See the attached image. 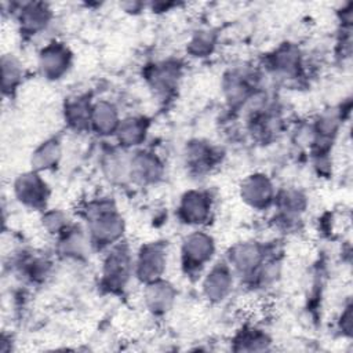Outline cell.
<instances>
[{
    "label": "cell",
    "mask_w": 353,
    "mask_h": 353,
    "mask_svg": "<svg viewBox=\"0 0 353 353\" xmlns=\"http://www.w3.org/2000/svg\"><path fill=\"white\" fill-rule=\"evenodd\" d=\"M134 277V252L124 240L105 251L99 270V287L108 294L125 291Z\"/></svg>",
    "instance_id": "cell-2"
},
{
    "label": "cell",
    "mask_w": 353,
    "mask_h": 353,
    "mask_svg": "<svg viewBox=\"0 0 353 353\" xmlns=\"http://www.w3.org/2000/svg\"><path fill=\"white\" fill-rule=\"evenodd\" d=\"M50 186L40 172L34 170L18 174L12 182L14 199L25 208L43 212L50 200Z\"/></svg>",
    "instance_id": "cell-9"
},
{
    "label": "cell",
    "mask_w": 353,
    "mask_h": 353,
    "mask_svg": "<svg viewBox=\"0 0 353 353\" xmlns=\"http://www.w3.org/2000/svg\"><path fill=\"white\" fill-rule=\"evenodd\" d=\"M142 301L146 310L153 316L167 314L176 301V290L168 280L159 279L156 281L143 284Z\"/></svg>",
    "instance_id": "cell-20"
},
{
    "label": "cell",
    "mask_w": 353,
    "mask_h": 353,
    "mask_svg": "<svg viewBox=\"0 0 353 353\" xmlns=\"http://www.w3.org/2000/svg\"><path fill=\"white\" fill-rule=\"evenodd\" d=\"M214 215V197L205 189H189L183 192L176 204V218L181 223L203 229Z\"/></svg>",
    "instance_id": "cell-6"
},
{
    "label": "cell",
    "mask_w": 353,
    "mask_h": 353,
    "mask_svg": "<svg viewBox=\"0 0 353 353\" xmlns=\"http://www.w3.org/2000/svg\"><path fill=\"white\" fill-rule=\"evenodd\" d=\"M338 327L343 335H346V336L352 335V303H350V301L343 306V309L339 314Z\"/></svg>",
    "instance_id": "cell-30"
},
{
    "label": "cell",
    "mask_w": 353,
    "mask_h": 353,
    "mask_svg": "<svg viewBox=\"0 0 353 353\" xmlns=\"http://www.w3.org/2000/svg\"><path fill=\"white\" fill-rule=\"evenodd\" d=\"M19 34L25 39L36 37L44 33L54 19L52 8L44 1H22L11 4Z\"/></svg>",
    "instance_id": "cell-10"
},
{
    "label": "cell",
    "mask_w": 353,
    "mask_h": 353,
    "mask_svg": "<svg viewBox=\"0 0 353 353\" xmlns=\"http://www.w3.org/2000/svg\"><path fill=\"white\" fill-rule=\"evenodd\" d=\"M101 171L110 183H124L128 178V157L116 149H110L101 157Z\"/></svg>",
    "instance_id": "cell-27"
},
{
    "label": "cell",
    "mask_w": 353,
    "mask_h": 353,
    "mask_svg": "<svg viewBox=\"0 0 353 353\" xmlns=\"http://www.w3.org/2000/svg\"><path fill=\"white\" fill-rule=\"evenodd\" d=\"M168 262V245L164 240L143 243L134 254V277L148 284L164 277Z\"/></svg>",
    "instance_id": "cell-5"
},
{
    "label": "cell",
    "mask_w": 353,
    "mask_h": 353,
    "mask_svg": "<svg viewBox=\"0 0 353 353\" xmlns=\"http://www.w3.org/2000/svg\"><path fill=\"white\" fill-rule=\"evenodd\" d=\"M164 174V161L156 152L139 148L128 156V178L137 186H154L163 181Z\"/></svg>",
    "instance_id": "cell-13"
},
{
    "label": "cell",
    "mask_w": 353,
    "mask_h": 353,
    "mask_svg": "<svg viewBox=\"0 0 353 353\" xmlns=\"http://www.w3.org/2000/svg\"><path fill=\"white\" fill-rule=\"evenodd\" d=\"M149 125L150 121L139 114L123 117L114 132V138L117 141L119 148L124 150L139 149L148 138Z\"/></svg>",
    "instance_id": "cell-22"
},
{
    "label": "cell",
    "mask_w": 353,
    "mask_h": 353,
    "mask_svg": "<svg viewBox=\"0 0 353 353\" xmlns=\"http://www.w3.org/2000/svg\"><path fill=\"white\" fill-rule=\"evenodd\" d=\"M25 77L23 63L15 54H3L1 57V90L6 97H11L22 84Z\"/></svg>",
    "instance_id": "cell-26"
},
{
    "label": "cell",
    "mask_w": 353,
    "mask_h": 353,
    "mask_svg": "<svg viewBox=\"0 0 353 353\" xmlns=\"http://www.w3.org/2000/svg\"><path fill=\"white\" fill-rule=\"evenodd\" d=\"M72 223L68 214L59 208H47L40 215L41 229L51 237H57Z\"/></svg>",
    "instance_id": "cell-29"
},
{
    "label": "cell",
    "mask_w": 353,
    "mask_h": 353,
    "mask_svg": "<svg viewBox=\"0 0 353 353\" xmlns=\"http://www.w3.org/2000/svg\"><path fill=\"white\" fill-rule=\"evenodd\" d=\"M73 66V52L61 40L46 43L37 52V69L43 79L58 81L63 79Z\"/></svg>",
    "instance_id": "cell-12"
},
{
    "label": "cell",
    "mask_w": 353,
    "mask_h": 353,
    "mask_svg": "<svg viewBox=\"0 0 353 353\" xmlns=\"http://www.w3.org/2000/svg\"><path fill=\"white\" fill-rule=\"evenodd\" d=\"M146 4L142 3V1H124V3H120V8L124 11V12H128V14H138L139 11L145 10Z\"/></svg>",
    "instance_id": "cell-31"
},
{
    "label": "cell",
    "mask_w": 353,
    "mask_h": 353,
    "mask_svg": "<svg viewBox=\"0 0 353 353\" xmlns=\"http://www.w3.org/2000/svg\"><path fill=\"white\" fill-rule=\"evenodd\" d=\"M218 43V34L212 29H199L196 30L186 44V52L193 58H207L210 57Z\"/></svg>",
    "instance_id": "cell-28"
},
{
    "label": "cell",
    "mask_w": 353,
    "mask_h": 353,
    "mask_svg": "<svg viewBox=\"0 0 353 353\" xmlns=\"http://www.w3.org/2000/svg\"><path fill=\"white\" fill-rule=\"evenodd\" d=\"M309 197L301 188L287 186L276 190L273 207L276 208L274 222L283 230H291L301 222V216L306 212Z\"/></svg>",
    "instance_id": "cell-11"
},
{
    "label": "cell",
    "mask_w": 353,
    "mask_h": 353,
    "mask_svg": "<svg viewBox=\"0 0 353 353\" xmlns=\"http://www.w3.org/2000/svg\"><path fill=\"white\" fill-rule=\"evenodd\" d=\"M216 252L215 239L203 229L188 233L179 248L181 269L186 277H200L212 263Z\"/></svg>",
    "instance_id": "cell-3"
},
{
    "label": "cell",
    "mask_w": 353,
    "mask_h": 353,
    "mask_svg": "<svg viewBox=\"0 0 353 353\" xmlns=\"http://www.w3.org/2000/svg\"><path fill=\"white\" fill-rule=\"evenodd\" d=\"M54 240V251L63 261L81 262L88 256L90 251H94L85 228L73 222Z\"/></svg>",
    "instance_id": "cell-18"
},
{
    "label": "cell",
    "mask_w": 353,
    "mask_h": 353,
    "mask_svg": "<svg viewBox=\"0 0 353 353\" xmlns=\"http://www.w3.org/2000/svg\"><path fill=\"white\" fill-rule=\"evenodd\" d=\"M236 279L234 272L225 259L211 263L201 279L203 298L211 305L225 302L233 292Z\"/></svg>",
    "instance_id": "cell-15"
},
{
    "label": "cell",
    "mask_w": 353,
    "mask_h": 353,
    "mask_svg": "<svg viewBox=\"0 0 353 353\" xmlns=\"http://www.w3.org/2000/svg\"><path fill=\"white\" fill-rule=\"evenodd\" d=\"M62 157V142L57 137L47 138L39 143L30 154V170L46 172L55 168Z\"/></svg>",
    "instance_id": "cell-25"
},
{
    "label": "cell",
    "mask_w": 353,
    "mask_h": 353,
    "mask_svg": "<svg viewBox=\"0 0 353 353\" xmlns=\"http://www.w3.org/2000/svg\"><path fill=\"white\" fill-rule=\"evenodd\" d=\"M183 65L181 61L168 58L161 61H154L145 66L143 69V80L149 90L159 99H168L182 80Z\"/></svg>",
    "instance_id": "cell-7"
},
{
    "label": "cell",
    "mask_w": 353,
    "mask_h": 353,
    "mask_svg": "<svg viewBox=\"0 0 353 353\" xmlns=\"http://www.w3.org/2000/svg\"><path fill=\"white\" fill-rule=\"evenodd\" d=\"M272 336L256 325H244L230 339V349L234 352H265L272 347Z\"/></svg>",
    "instance_id": "cell-24"
},
{
    "label": "cell",
    "mask_w": 353,
    "mask_h": 353,
    "mask_svg": "<svg viewBox=\"0 0 353 353\" xmlns=\"http://www.w3.org/2000/svg\"><path fill=\"white\" fill-rule=\"evenodd\" d=\"M270 255V250L266 247V244L255 240H245L230 245L226 251L225 261L229 263L236 277L244 281Z\"/></svg>",
    "instance_id": "cell-8"
},
{
    "label": "cell",
    "mask_w": 353,
    "mask_h": 353,
    "mask_svg": "<svg viewBox=\"0 0 353 353\" xmlns=\"http://www.w3.org/2000/svg\"><path fill=\"white\" fill-rule=\"evenodd\" d=\"M222 157V150L207 139H190L183 149L185 167L196 178L210 175L221 164Z\"/></svg>",
    "instance_id": "cell-14"
},
{
    "label": "cell",
    "mask_w": 353,
    "mask_h": 353,
    "mask_svg": "<svg viewBox=\"0 0 353 353\" xmlns=\"http://www.w3.org/2000/svg\"><path fill=\"white\" fill-rule=\"evenodd\" d=\"M81 215L94 251H106L124 240L125 221L110 196L90 199L83 205Z\"/></svg>",
    "instance_id": "cell-1"
},
{
    "label": "cell",
    "mask_w": 353,
    "mask_h": 353,
    "mask_svg": "<svg viewBox=\"0 0 353 353\" xmlns=\"http://www.w3.org/2000/svg\"><path fill=\"white\" fill-rule=\"evenodd\" d=\"M121 119L120 110L114 102L109 99H97L92 103L90 131L102 138L114 137Z\"/></svg>",
    "instance_id": "cell-23"
},
{
    "label": "cell",
    "mask_w": 353,
    "mask_h": 353,
    "mask_svg": "<svg viewBox=\"0 0 353 353\" xmlns=\"http://www.w3.org/2000/svg\"><path fill=\"white\" fill-rule=\"evenodd\" d=\"M92 103L94 101L88 94H76L65 98L62 116L69 130L74 132L90 131Z\"/></svg>",
    "instance_id": "cell-21"
},
{
    "label": "cell",
    "mask_w": 353,
    "mask_h": 353,
    "mask_svg": "<svg viewBox=\"0 0 353 353\" xmlns=\"http://www.w3.org/2000/svg\"><path fill=\"white\" fill-rule=\"evenodd\" d=\"M276 190L272 178L265 172L248 174L239 185L241 201L255 211H265L273 207Z\"/></svg>",
    "instance_id": "cell-16"
},
{
    "label": "cell",
    "mask_w": 353,
    "mask_h": 353,
    "mask_svg": "<svg viewBox=\"0 0 353 353\" xmlns=\"http://www.w3.org/2000/svg\"><path fill=\"white\" fill-rule=\"evenodd\" d=\"M262 74L251 66H236L222 77V95L230 110H241L245 103L261 91Z\"/></svg>",
    "instance_id": "cell-4"
},
{
    "label": "cell",
    "mask_w": 353,
    "mask_h": 353,
    "mask_svg": "<svg viewBox=\"0 0 353 353\" xmlns=\"http://www.w3.org/2000/svg\"><path fill=\"white\" fill-rule=\"evenodd\" d=\"M14 272L21 280L32 285H40L46 283L54 270V262L50 256L34 252L21 251L12 261Z\"/></svg>",
    "instance_id": "cell-19"
},
{
    "label": "cell",
    "mask_w": 353,
    "mask_h": 353,
    "mask_svg": "<svg viewBox=\"0 0 353 353\" xmlns=\"http://www.w3.org/2000/svg\"><path fill=\"white\" fill-rule=\"evenodd\" d=\"M265 69L279 79L295 80L303 72V54L294 43H283L265 58Z\"/></svg>",
    "instance_id": "cell-17"
}]
</instances>
